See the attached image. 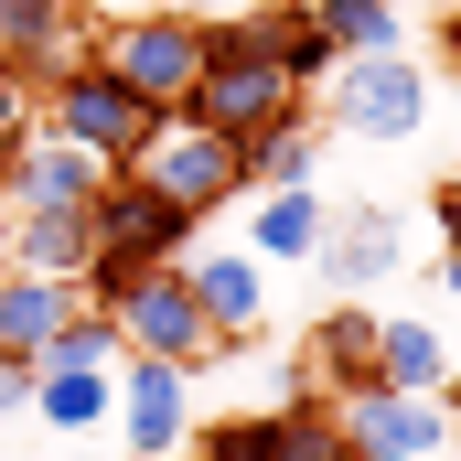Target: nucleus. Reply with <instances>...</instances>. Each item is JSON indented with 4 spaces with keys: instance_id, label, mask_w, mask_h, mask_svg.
Segmentation results:
<instances>
[{
    "instance_id": "obj_1",
    "label": "nucleus",
    "mask_w": 461,
    "mask_h": 461,
    "mask_svg": "<svg viewBox=\"0 0 461 461\" xmlns=\"http://www.w3.org/2000/svg\"><path fill=\"white\" fill-rule=\"evenodd\" d=\"M183 108L247 150V140H268L279 118H301V86L279 76V54H268L247 22H215V32H204V76H194V97H183Z\"/></svg>"
},
{
    "instance_id": "obj_2",
    "label": "nucleus",
    "mask_w": 461,
    "mask_h": 461,
    "mask_svg": "<svg viewBox=\"0 0 461 461\" xmlns=\"http://www.w3.org/2000/svg\"><path fill=\"white\" fill-rule=\"evenodd\" d=\"M204 32H215V22H194L183 0H150V11H118L108 32H97V65H108L150 118H172L194 97V76H204Z\"/></svg>"
},
{
    "instance_id": "obj_3",
    "label": "nucleus",
    "mask_w": 461,
    "mask_h": 461,
    "mask_svg": "<svg viewBox=\"0 0 461 461\" xmlns=\"http://www.w3.org/2000/svg\"><path fill=\"white\" fill-rule=\"evenodd\" d=\"M118 172H140L150 194H172V204H194V215H226L236 194H247V150H236L226 129H204L194 108L150 118V129H140V150H129Z\"/></svg>"
},
{
    "instance_id": "obj_4",
    "label": "nucleus",
    "mask_w": 461,
    "mask_h": 461,
    "mask_svg": "<svg viewBox=\"0 0 461 461\" xmlns=\"http://www.w3.org/2000/svg\"><path fill=\"white\" fill-rule=\"evenodd\" d=\"M322 118L354 129V140H419V129H429V65H419L408 43L344 54V65L322 76Z\"/></svg>"
},
{
    "instance_id": "obj_5",
    "label": "nucleus",
    "mask_w": 461,
    "mask_h": 461,
    "mask_svg": "<svg viewBox=\"0 0 461 461\" xmlns=\"http://www.w3.org/2000/svg\"><path fill=\"white\" fill-rule=\"evenodd\" d=\"M333 429L365 461H440L451 451V397H429V386H344Z\"/></svg>"
},
{
    "instance_id": "obj_6",
    "label": "nucleus",
    "mask_w": 461,
    "mask_h": 461,
    "mask_svg": "<svg viewBox=\"0 0 461 461\" xmlns=\"http://www.w3.org/2000/svg\"><path fill=\"white\" fill-rule=\"evenodd\" d=\"M108 322L129 333V354H172V365H204V354H226V344H215V322H204V301H194V279H183V258L140 268V279L108 301Z\"/></svg>"
},
{
    "instance_id": "obj_7",
    "label": "nucleus",
    "mask_w": 461,
    "mask_h": 461,
    "mask_svg": "<svg viewBox=\"0 0 461 461\" xmlns=\"http://www.w3.org/2000/svg\"><path fill=\"white\" fill-rule=\"evenodd\" d=\"M108 429H118L129 461H172L183 440H194V365H172V354H129V365H118Z\"/></svg>"
},
{
    "instance_id": "obj_8",
    "label": "nucleus",
    "mask_w": 461,
    "mask_h": 461,
    "mask_svg": "<svg viewBox=\"0 0 461 461\" xmlns=\"http://www.w3.org/2000/svg\"><path fill=\"white\" fill-rule=\"evenodd\" d=\"M0 65L43 97L65 86L76 65H97V32H86V0H0Z\"/></svg>"
},
{
    "instance_id": "obj_9",
    "label": "nucleus",
    "mask_w": 461,
    "mask_h": 461,
    "mask_svg": "<svg viewBox=\"0 0 461 461\" xmlns=\"http://www.w3.org/2000/svg\"><path fill=\"white\" fill-rule=\"evenodd\" d=\"M32 118H43V129H65V140H76V150H97V161H129V150H140V129H150V108L118 86L108 65H76L65 86H43V108H32Z\"/></svg>"
},
{
    "instance_id": "obj_10",
    "label": "nucleus",
    "mask_w": 461,
    "mask_h": 461,
    "mask_svg": "<svg viewBox=\"0 0 461 461\" xmlns=\"http://www.w3.org/2000/svg\"><path fill=\"white\" fill-rule=\"evenodd\" d=\"M97 215V247H118V258H140V268H161V258H194V204H172V194H150L140 172H108V194L86 204Z\"/></svg>"
},
{
    "instance_id": "obj_11",
    "label": "nucleus",
    "mask_w": 461,
    "mask_h": 461,
    "mask_svg": "<svg viewBox=\"0 0 461 461\" xmlns=\"http://www.w3.org/2000/svg\"><path fill=\"white\" fill-rule=\"evenodd\" d=\"M333 440H344V429H333V397H301V386H290L279 408L226 419V429H215V440H194V451H204V461H322Z\"/></svg>"
},
{
    "instance_id": "obj_12",
    "label": "nucleus",
    "mask_w": 461,
    "mask_h": 461,
    "mask_svg": "<svg viewBox=\"0 0 461 461\" xmlns=\"http://www.w3.org/2000/svg\"><path fill=\"white\" fill-rule=\"evenodd\" d=\"M408 258V215L397 204H354V215H333L322 226V247H312V279L333 290V301H365L386 268Z\"/></svg>"
},
{
    "instance_id": "obj_13",
    "label": "nucleus",
    "mask_w": 461,
    "mask_h": 461,
    "mask_svg": "<svg viewBox=\"0 0 461 461\" xmlns=\"http://www.w3.org/2000/svg\"><path fill=\"white\" fill-rule=\"evenodd\" d=\"M108 172H118V161L76 150L65 129H43V118H32V140L0 161V204H97V194H108Z\"/></svg>"
},
{
    "instance_id": "obj_14",
    "label": "nucleus",
    "mask_w": 461,
    "mask_h": 461,
    "mask_svg": "<svg viewBox=\"0 0 461 461\" xmlns=\"http://www.w3.org/2000/svg\"><path fill=\"white\" fill-rule=\"evenodd\" d=\"M0 226H11V268H32V279H86V258H97V215L86 204H0Z\"/></svg>"
},
{
    "instance_id": "obj_15",
    "label": "nucleus",
    "mask_w": 461,
    "mask_h": 461,
    "mask_svg": "<svg viewBox=\"0 0 461 461\" xmlns=\"http://www.w3.org/2000/svg\"><path fill=\"white\" fill-rule=\"evenodd\" d=\"M183 279H194V301H204L215 344H247V333L268 322V258H258V247H215V258H183Z\"/></svg>"
},
{
    "instance_id": "obj_16",
    "label": "nucleus",
    "mask_w": 461,
    "mask_h": 461,
    "mask_svg": "<svg viewBox=\"0 0 461 461\" xmlns=\"http://www.w3.org/2000/svg\"><path fill=\"white\" fill-rule=\"evenodd\" d=\"M118 408V365H32V419L65 440H97Z\"/></svg>"
},
{
    "instance_id": "obj_17",
    "label": "nucleus",
    "mask_w": 461,
    "mask_h": 461,
    "mask_svg": "<svg viewBox=\"0 0 461 461\" xmlns=\"http://www.w3.org/2000/svg\"><path fill=\"white\" fill-rule=\"evenodd\" d=\"M322 226H333V215H322V194H312V183H258L247 247H258L268 268H290V258H312V247H322Z\"/></svg>"
},
{
    "instance_id": "obj_18",
    "label": "nucleus",
    "mask_w": 461,
    "mask_h": 461,
    "mask_svg": "<svg viewBox=\"0 0 461 461\" xmlns=\"http://www.w3.org/2000/svg\"><path fill=\"white\" fill-rule=\"evenodd\" d=\"M301 365H312L333 397H344V386H375V312H365V301H333V312L312 322Z\"/></svg>"
},
{
    "instance_id": "obj_19",
    "label": "nucleus",
    "mask_w": 461,
    "mask_h": 461,
    "mask_svg": "<svg viewBox=\"0 0 461 461\" xmlns=\"http://www.w3.org/2000/svg\"><path fill=\"white\" fill-rule=\"evenodd\" d=\"M375 386H451V344H440V322H419V312H375Z\"/></svg>"
},
{
    "instance_id": "obj_20",
    "label": "nucleus",
    "mask_w": 461,
    "mask_h": 461,
    "mask_svg": "<svg viewBox=\"0 0 461 461\" xmlns=\"http://www.w3.org/2000/svg\"><path fill=\"white\" fill-rule=\"evenodd\" d=\"M65 312H76V290H65V279H32V268H0V354H43Z\"/></svg>"
},
{
    "instance_id": "obj_21",
    "label": "nucleus",
    "mask_w": 461,
    "mask_h": 461,
    "mask_svg": "<svg viewBox=\"0 0 461 461\" xmlns=\"http://www.w3.org/2000/svg\"><path fill=\"white\" fill-rule=\"evenodd\" d=\"M247 32H258V43H268V54H279V76H290V86H301V97H312V86H322V76H333V65H344V54H333V43H322V22H312V0H279V11H258V22H247Z\"/></svg>"
},
{
    "instance_id": "obj_22",
    "label": "nucleus",
    "mask_w": 461,
    "mask_h": 461,
    "mask_svg": "<svg viewBox=\"0 0 461 461\" xmlns=\"http://www.w3.org/2000/svg\"><path fill=\"white\" fill-rule=\"evenodd\" d=\"M312 22H322L333 54H386V43H408V11H397V0H312Z\"/></svg>"
},
{
    "instance_id": "obj_23",
    "label": "nucleus",
    "mask_w": 461,
    "mask_h": 461,
    "mask_svg": "<svg viewBox=\"0 0 461 461\" xmlns=\"http://www.w3.org/2000/svg\"><path fill=\"white\" fill-rule=\"evenodd\" d=\"M312 172H322V129L312 118H279L268 140H247V194L258 183H312Z\"/></svg>"
},
{
    "instance_id": "obj_24",
    "label": "nucleus",
    "mask_w": 461,
    "mask_h": 461,
    "mask_svg": "<svg viewBox=\"0 0 461 461\" xmlns=\"http://www.w3.org/2000/svg\"><path fill=\"white\" fill-rule=\"evenodd\" d=\"M32 108H43V97H32V86H22V76L0 65V161H11L22 140H32Z\"/></svg>"
},
{
    "instance_id": "obj_25",
    "label": "nucleus",
    "mask_w": 461,
    "mask_h": 461,
    "mask_svg": "<svg viewBox=\"0 0 461 461\" xmlns=\"http://www.w3.org/2000/svg\"><path fill=\"white\" fill-rule=\"evenodd\" d=\"M0 419H32V354H0Z\"/></svg>"
},
{
    "instance_id": "obj_26",
    "label": "nucleus",
    "mask_w": 461,
    "mask_h": 461,
    "mask_svg": "<svg viewBox=\"0 0 461 461\" xmlns=\"http://www.w3.org/2000/svg\"><path fill=\"white\" fill-rule=\"evenodd\" d=\"M429 215H440V236H451V247H461V172H451V183H440V194H429Z\"/></svg>"
},
{
    "instance_id": "obj_27",
    "label": "nucleus",
    "mask_w": 461,
    "mask_h": 461,
    "mask_svg": "<svg viewBox=\"0 0 461 461\" xmlns=\"http://www.w3.org/2000/svg\"><path fill=\"white\" fill-rule=\"evenodd\" d=\"M440 290H451V301H461V247H451V258H440Z\"/></svg>"
},
{
    "instance_id": "obj_28",
    "label": "nucleus",
    "mask_w": 461,
    "mask_h": 461,
    "mask_svg": "<svg viewBox=\"0 0 461 461\" xmlns=\"http://www.w3.org/2000/svg\"><path fill=\"white\" fill-rule=\"evenodd\" d=\"M440 54H451V76H461V11H451V32H440Z\"/></svg>"
},
{
    "instance_id": "obj_29",
    "label": "nucleus",
    "mask_w": 461,
    "mask_h": 461,
    "mask_svg": "<svg viewBox=\"0 0 461 461\" xmlns=\"http://www.w3.org/2000/svg\"><path fill=\"white\" fill-rule=\"evenodd\" d=\"M65 461H129V451H97V440H76V451H65Z\"/></svg>"
},
{
    "instance_id": "obj_30",
    "label": "nucleus",
    "mask_w": 461,
    "mask_h": 461,
    "mask_svg": "<svg viewBox=\"0 0 461 461\" xmlns=\"http://www.w3.org/2000/svg\"><path fill=\"white\" fill-rule=\"evenodd\" d=\"M440 397H451V440H461V375H451V386H440Z\"/></svg>"
},
{
    "instance_id": "obj_31",
    "label": "nucleus",
    "mask_w": 461,
    "mask_h": 461,
    "mask_svg": "<svg viewBox=\"0 0 461 461\" xmlns=\"http://www.w3.org/2000/svg\"><path fill=\"white\" fill-rule=\"evenodd\" d=\"M322 461H365V451H354V440H333V451H322Z\"/></svg>"
},
{
    "instance_id": "obj_32",
    "label": "nucleus",
    "mask_w": 461,
    "mask_h": 461,
    "mask_svg": "<svg viewBox=\"0 0 461 461\" xmlns=\"http://www.w3.org/2000/svg\"><path fill=\"white\" fill-rule=\"evenodd\" d=\"M0 268H11V226H0Z\"/></svg>"
},
{
    "instance_id": "obj_33",
    "label": "nucleus",
    "mask_w": 461,
    "mask_h": 461,
    "mask_svg": "<svg viewBox=\"0 0 461 461\" xmlns=\"http://www.w3.org/2000/svg\"><path fill=\"white\" fill-rule=\"evenodd\" d=\"M172 461H204V451H194V440H183V451H172Z\"/></svg>"
},
{
    "instance_id": "obj_34",
    "label": "nucleus",
    "mask_w": 461,
    "mask_h": 461,
    "mask_svg": "<svg viewBox=\"0 0 461 461\" xmlns=\"http://www.w3.org/2000/svg\"><path fill=\"white\" fill-rule=\"evenodd\" d=\"M440 461H461V440H451V451H440Z\"/></svg>"
},
{
    "instance_id": "obj_35",
    "label": "nucleus",
    "mask_w": 461,
    "mask_h": 461,
    "mask_svg": "<svg viewBox=\"0 0 461 461\" xmlns=\"http://www.w3.org/2000/svg\"><path fill=\"white\" fill-rule=\"evenodd\" d=\"M397 11H419V0H397Z\"/></svg>"
}]
</instances>
